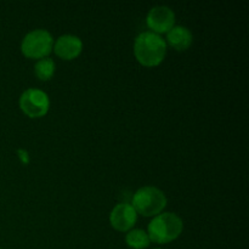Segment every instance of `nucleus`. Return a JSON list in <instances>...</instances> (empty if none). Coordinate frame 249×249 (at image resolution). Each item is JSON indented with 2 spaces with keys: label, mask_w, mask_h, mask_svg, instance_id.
<instances>
[{
  "label": "nucleus",
  "mask_w": 249,
  "mask_h": 249,
  "mask_svg": "<svg viewBox=\"0 0 249 249\" xmlns=\"http://www.w3.org/2000/svg\"><path fill=\"white\" fill-rule=\"evenodd\" d=\"M184 230V223L181 218L175 213L158 214L153 216L151 223L148 224L147 235L151 242L157 245H167L173 242L181 235Z\"/></svg>",
  "instance_id": "obj_2"
},
{
  "label": "nucleus",
  "mask_w": 249,
  "mask_h": 249,
  "mask_svg": "<svg viewBox=\"0 0 249 249\" xmlns=\"http://www.w3.org/2000/svg\"><path fill=\"white\" fill-rule=\"evenodd\" d=\"M55 61L50 57L40 58L34 65V74L36 75V78L43 80V82L50 80L53 78V73H55Z\"/></svg>",
  "instance_id": "obj_11"
},
{
  "label": "nucleus",
  "mask_w": 249,
  "mask_h": 249,
  "mask_svg": "<svg viewBox=\"0 0 249 249\" xmlns=\"http://www.w3.org/2000/svg\"><path fill=\"white\" fill-rule=\"evenodd\" d=\"M194 36L191 31L185 26H174L167 33V41L177 51H185L191 46Z\"/></svg>",
  "instance_id": "obj_9"
},
{
  "label": "nucleus",
  "mask_w": 249,
  "mask_h": 249,
  "mask_svg": "<svg viewBox=\"0 0 249 249\" xmlns=\"http://www.w3.org/2000/svg\"><path fill=\"white\" fill-rule=\"evenodd\" d=\"M138 220V213L130 203H118L109 213V223L114 230L128 232Z\"/></svg>",
  "instance_id": "obj_7"
},
{
  "label": "nucleus",
  "mask_w": 249,
  "mask_h": 249,
  "mask_svg": "<svg viewBox=\"0 0 249 249\" xmlns=\"http://www.w3.org/2000/svg\"><path fill=\"white\" fill-rule=\"evenodd\" d=\"M146 23L151 32L156 34L168 33L175 26V14L170 7L164 5H158L148 11L146 17Z\"/></svg>",
  "instance_id": "obj_6"
},
{
  "label": "nucleus",
  "mask_w": 249,
  "mask_h": 249,
  "mask_svg": "<svg viewBox=\"0 0 249 249\" xmlns=\"http://www.w3.org/2000/svg\"><path fill=\"white\" fill-rule=\"evenodd\" d=\"M126 245L133 249H145L150 246L151 241L147 232L141 229H131L125 235Z\"/></svg>",
  "instance_id": "obj_10"
},
{
  "label": "nucleus",
  "mask_w": 249,
  "mask_h": 249,
  "mask_svg": "<svg viewBox=\"0 0 249 249\" xmlns=\"http://www.w3.org/2000/svg\"><path fill=\"white\" fill-rule=\"evenodd\" d=\"M155 249H160V248H155Z\"/></svg>",
  "instance_id": "obj_12"
},
{
  "label": "nucleus",
  "mask_w": 249,
  "mask_h": 249,
  "mask_svg": "<svg viewBox=\"0 0 249 249\" xmlns=\"http://www.w3.org/2000/svg\"><path fill=\"white\" fill-rule=\"evenodd\" d=\"M131 206L142 216H156L167 207V197L158 187L143 186L134 194Z\"/></svg>",
  "instance_id": "obj_3"
},
{
  "label": "nucleus",
  "mask_w": 249,
  "mask_h": 249,
  "mask_svg": "<svg viewBox=\"0 0 249 249\" xmlns=\"http://www.w3.org/2000/svg\"><path fill=\"white\" fill-rule=\"evenodd\" d=\"M0 249H1V248H0Z\"/></svg>",
  "instance_id": "obj_13"
},
{
  "label": "nucleus",
  "mask_w": 249,
  "mask_h": 249,
  "mask_svg": "<svg viewBox=\"0 0 249 249\" xmlns=\"http://www.w3.org/2000/svg\"><path fill=\"white\" fill-rule=\"evenodd\" d=\"M134 55L145 67H156L167 55V43L160 34L151 31L142 32L134 40Z\"/></svg>",
  "instance_id": "obj_1"
},
{
  "label": "nucleus",
  "mask_w": 249,
  "mask_h": 249,
  "mask_svg": "<svg viewBox=\"0 0 249 249\" xmlns=\"http://www.w3.org/2000/svg\"><path fill=\"white\" fill-rule=\"evenodd\" d=\"M19 107L29 118H41L49 112L50 99L43 90L29 88L19 96Z\"/></svg>",
  "instance_id": "obj_5"
},
{
  "label": "nucleus",
  "mask_w": 249,
  "mask_h": 249,
  "mask_svg": "<svg viewBox=\"0 0 249 249\" xmlns=\"http://www.w3.org/2000/svg\"><path fill=\"white\" fill-rule=\"evenodd\" d=\"M53 38L51 33L46 29H34L28 32L22 39L21 51L28 58L48 57L49 53L53 51Z\"/></svg>",
  "instance_id": "obj_4"
},
{
  "label": "nucleus",
  "mask_w": 249,
  "mask_h": 249,
  "mask_svg": "<svg viewBox=\"0 0 249 249\" xmlns=\"http://www.w3.org/2000/svg\"><path fill=\"white\" fill-rule=\"evenodd\" d=\"M53 50L62 60H74L82 53L83 41L74 34H63L58 36L56 41H53Z\"/></svg>",
  "instance_id": "obj_8"
}]
</instances>
